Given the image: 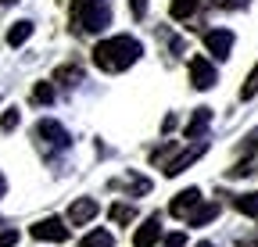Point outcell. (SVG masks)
<instances>
[{
	"label": "cell",
	"mask_w": 258,
	"mask_h": 247,
	"mask_svg": "<svg viewBox=\"0 0 258 247\" xmlns=\"http://www.w3.org/2000/svg\"><path fill=\"white\" fill-rule=\"evenodd\" d=\"M79 247H115V236H111L108 229H90V233L79 240Z\"/></svg>",
	"instance_id": "2e32d148"
},
{
	"label": "cell",
	"mask_w": 258,
	"mask_h": 247,
	"mask_svg": "<svg viewBox=\"0 0 258 247\" xmlns=\"http://www.w3.org/2000/svg\"><path fill=\"white\" fill-rule=\"evenodd\" d=\"M205 150H208V143H205V140H198V143H190V147H186V150L179 154V158L165 161V169H161V172H165V176H179L183 169H190L194 161H198V158H201Z\"/></svg>",
	"instance_id": "ba28073f"
},
{
	"label": "cell",
	"mask_w": 258,
	"mask_h": 247,
	"mask_svg": "<svg viewBox=\"0 0 258 247\" xmlns=\"http://www.w3.org/2000/svg\"><path fill=\"white\" fill-rule=\"evenodd\" d=\"M198 8H201V0H169V15L176 22H190L198 15Z\"/></svg>",
	"instance_id": "4fadbf2b"
},
{
	"label": "cell",
	"mask_w": 258,
	"mask_h": 247,
	"mask_svg": "<svg viewBox=\"0 0 258 247\" xmlns=\"http://www.w3.org/2000/svg\"><path fill=\"white\" fill-rule=\"evenodd\" d=\"M111 25V0H72V33L97 36Z\"/></svg>",
	"instance_id": "7a4b0ae2"
},
{
	"label": "cell",
	"mask_w": 258,
	"mask_h": 247,
	"mask_svg": "<svg viewBox=\"0 0 258 247\" xmlns=\"http://www.w3.org/2000/svg\"><path fill=\"white\" fill-rule=\"evenodd\" d=\"M237 247H258L254 240H237Z\"/></svg>",
	"instance_id": "f1b7e54d"
},
{
	"label": "cell",
	"mask_w": 258,
	"mask_h": 247,
	"mask_svg": "<svg viewBox=\"0 0 258 247\" xmlns=\"http://www.w3.org/2000/svg\"><path fill=\"white\" fill-rule=\"evenodd\" d=\"M186 243V236L183 233H172V236H165V247H183Z\"/></svg>",
	"instance_id": "484cf974"
},
{
	"label": "cell",
	"mask_w": 258,
	"mask_h": 247,
	"mask_svg": "<svg viewBox=\"0 0 258 247\" xmlns=\"http://www.w3.org/2000/svg\"><path fill=\"white\" fill-rule=\"evenodd\" d=\"M212 4H222V0H212Z\"/></svg>",
	"instance_id": "1f68e13d"
},
{
	"label": "cell",
	"mask_w": 258,
	"mask_h": 247,
	"mask_svg": "<svg viewBox=\"0 0 258 247\" xmlns=\"http://www.w3.org/2000/svg\"><path fill=\"white\" fill-rule=\"evenodd\" d=\"M176 129V115H165V122H161V133H172Z\"/></svg>",
	"instance_id": "4316f807"
},
{
	"label": "cell",
	"mask_w": 258,
	"mask_h": 247,
	"mask_svg": "<svg viewBox=\"0 0 258 247\" xmlns=\"http://www.w3.org/2000/svg\"><path fill=\"white\" fill-rule=\"evenodd\" d=\"M32 101L36 104H54V86L50 83H36L32 86Z\"/></svg>",
	"instance_id": "d6986e66"
},
{
	"label": "cell",
	"mask_w": 258,
	"mask_h": 247,
	"mask_svg": "<svg viewBox=\"0 0 258 247\" xmlns=\"http://www.w3.org/2000/svg\"><path fill=\"white\" fill-rule=\"evenodd\" d=\"M18 122H22L18 108H8V111H4V118H0V129H4V133H15V129H18Z\"/></svg>",
	"instance_id": "ffe728a7"
},
{
	"label": "cell",
	"mask_w": 258,
	"mask_h": 247,
	"mask_svg": "<svg viewBox=\"0 0 258 247\" xmlns=\"http://www.w3.org/2000/svg\"><path fill=\"white\" fill-rule=\"evenodd\" d=\"M190 83H194V90H212L215 86V65H212V61L208 57H190Z\"/></svg>",
	"instance_id": "5b68a950"
},
{
	"label": "cell",
	"mask_w": 258,
	"mask_h": 247,
	"mask_svg": "<svg viewBox=\"0 0 258 247\" xmlns=\"http://www.w3.org/2000/svg\"><path fill=\"white\" fill-rule=\"evenodd\" d=\"M215 215H219V204H215V201H212V204H198V208L190 211V219H186V222H190V226H208Z\"/></svg>",
	"instance_id": "5bb4252c"
},
{
	"label": "cell",
	"mask_w": 258,
	"mask_h": 247,
	"mask_svg": "<svg viewBox=\"0 0 258 247\" xmlns=\"http://www.w3.org/2000/svg\"><path fill=\"white\" fill-rule=\"evenodd\" d=\"M233 208L240 211V215H254V219H258V194L251 190V194H237L233 197Z\"/></svg>",
	"instance_id": "e0dca14e"
},
{
	"label": "cell",
	"mask_w": 258,
	"mask_h": 247,
	"mask_svg": "<svg viewBox=\"0 0 258 247\" xmlns=\"http://www.w3.org/2000/svg\"><path fill=\"white\" fill-rule=\"evenodd\" d=\"M29 36H32V22H29V18L15 22V25L8 29V43H11V47H22V43H25Z\"/></svg>",
	"instance_id": "9a60e30c"
},
{
	"label": "cell",
	"mask_w": 258,
	"mask_h": 247,
	"mask_svg": "<svg viewBox=\"0 0 258 247\" xmlns=\"http://www.w3.org/2000/svg\"><path fill=\"white\" fill-rule=\"evenodd\" d=\"M129 190H133V194H147V190H151V179H144V176H129Z\"/></svg>",
	"instance_id": "7402d4cb"
},
{
	"label": "cell",
	"mask_w": 258,
	"mask_h": 247,
	"mask_svg": "<svg viewBox=\"0 0 258 247\" xmlns=\"http://www.w3.org/2000/svg\"><path fill=\"white\" fill-rule=\"evenodd\" d=\"M29 233L36 236V240H43V243H64V240H69V226H64V219H57V215L40 219Z\"/></svg>",
	"instance_id": "277c9868"
},
{
	"label": "cell",
	"mask_w": 258,
	"mask_h": 247,
	"mask_svg": "<svg viewBox=\"0 0 258 247\" xmlns=\"http://www.w3.org/2000/svg\"><path fill=\"white\" fill-rule=\"evenodd\" d=\"M54 83H61V86H79L83 83V65L79 61H72V65H61V68H54Z\"/></svg>",
	"instance_id": "7c38bea8"
},
{
	"label": "cell",
	"mask_w": 258,
	"mask_h": 247,
	"mask_svg": "<svg viewBox=\"0 0 258 247\" xmlns=\"http://www.w3.org/2000/svg\"><path fill=\"white\" fill-rule=\"evenodd\" d=\"M0 4H15V0H0Z\"/></svg>",
	"instance_id": "4dcf8cb0"
},
{
	"label": "cell",
	"mask_w": 258,
	"mask_h": 247,
	"mask_svg": "<svg viewBox=\"0 0 258 247\" xmlns=\"http://www.w3.org/2000/svg\"><path fill=\"white\" fill-rule=\"evenodd\" d=\"M4 194H8V179H4V176H0V197H4Z\"/></svg>",
	"instance_id": "83f0119b"
},
{
	"label": "cell",
	"mask_w": 258,
	"mask_h": 247,
	"mask_svg": "<svg viewBox=\"0 0 258 247\" xmlns=\"http://www.w3.org/2000/svg\"><path fill=\"white\" fill-rule=\"evenodd\" d=\"M201 204V190L198 187H186V190H179L176 197H172V204H169V215L172 219H190V211Z\"/></svg>",
	"instance_id": "52a82bcc"
},
{
	"label": "cell",
	"mask_w": 258,
	"mask_h": 247,
	"mask_svg": "<svg viewBox=\"0 0 258 247\" xmlns=\"http://www.w3.org/2000/svg\"><path fill=\"white\" fill-rule=\"evenodd\" d=\"M36 140H40V150L43 154H64L72 147V136H69V129L61 126V122H54V118H40L36 122Z\"/></svg>",
	"instance_id": "3957f363"
},
{
	"label": "cell",
	"mask_w": 258,
	"mask_h": 247,
	"mask_svg": "<svg viewBox=\"0 0 258 247\" xmlns=\"http://www.w3.org/2000/svg\"><path fill=\"white\" fill-rule=\"evenodd\" d=\"M208 126H212V108H198L190 115V122H186V136L190 140H201L208 133Z\"/></svg>",
	"instance_id": "8fae6325"
},
{
	"label": "cell",
	"mask_w": 258,
	"mask_h": 247,
	"mask_svg": "<svg viewBox=\"0 0 258 247\" xmlns=\"http://www.w3.org/2000/svg\"><path fill=\"white\" fill-rule=\"evenodd\" d=\"M161 240V219H158V215H151V219L133 233V247H154Z\"/></svg>",
	"instance_id": "30bf717a"
},
{
	"label": "cell",
	"mask_w": 258,
	"mask_h": 247,
	"mask_svg": "<svg viewBox=\"0 0 258 247\" xmlns=\"http://www.w3.org/2000/svg\"><path fill=\"white\" fill-rule=\"evenodd\" d=\"M129 11H133V18H147V0H129Z\"/></svg>",
	"instance_id": "603a6c76"
},
{
	"label": "cell",
	"mask_w": 258,
	"mask_h": 247,
	"mask_svg": "<svg viewBox=\"0 0 258 247\" xmlns=\"http://www.w3.org/2000/svg\"><path fill=\"white\" fill-rule=\"evenodd\" d=\"M140 54H144V47H140L137 36L118 33V36H108L93 47V65L101 72H125L140 61Z\"/></svg>",
	"instance_id": "6da1fadb"
},
{
	"label": "cell",
	"mask_w": 258,
	"mask_h": 247,
	"mask_svg": "<svg viewBox=\"0 0 258 247\" xmlns=\"http://www.w3.org/2000/svg\"><path fill=\"white\" fill-rule=\"evenodd\" d=\"M18 243V229H4L0 233V247H15Z\"/></svg>",
	"instance_id": "cb8c5ba5"
},
{
	"label": "cell",
	"mask_w": 258,
	"mask_h": 247,
	"mask_svg": "<svg viewBox=\"0 0 258 247\" xmlns=\"http://www.w3.org/2000/svg\"><path fill=\"white\" fill-rule=\"evenodd\" d=\"M108 219L118 222V226H129V222L137 219V208H129V204H111V208H108Z\"/></svg>",
	"instance_id": "ac0fdd59"
},
{
	"label": "cell",
	"mask_w": 258,
	"mask_h": 247,
	"mask_svg": "<svg viewBox=\"0 0 258 247\" xmlns=\"http://www.w3.org/2000/svg\"><path fill=\"white\" fill-rule=\"evenodd\" d=\"M247 4H251V0H222L219 8H226V11H244Z\"/></svg>",
	"instance_id": "d4e9b609"
},
{
	"label": "cell",
	"mask_w": 258,
	"mask_h": 247,
	"mask_svg": "<svg viewBox=\"0 0 258 247\" xmlns=\"http://www.w3.org/2000/svg\"><path fill=\"white\" fill-rule=\"evenodd\" d=\"M258 94V65L251 68V75H247V83H244V90H240V101H251Z\"/></svg>",
	"instance_id": "44dd1931"
},
{
	"label": "cell",
	"mask_w": 258,
	"mask_h": 247,
	"mask_svg": "<svg viewBox=\"0 0 258 247\" xmlns=\"http://www.w3.org/2000/svg\"><path fill=\"white\" fill-rule=\"evenodd\" d=\"M97 201L93 197H79V201H72V208H69V222L72 226H86V222H93L97 219Z\"/></svg>",
	"instance_id": "9c48e42d"
},
{
	"label": "cell",
	"mask_w": 258,
	"mask_h": 247,
	"mask_svg": "<svg viewBox=\"0 0 258 247\" xmlns=\"http://www.w3.org/2000/svg\"><path fill=\"white\" fill-rule=\"evenodd\" d=\"M198 247H215V243H208V240H201V243H198Z\"/></svg>",
	"instance_id": "f546056e"
},
{
	"label": "cell",
	"mask_w": 258,
	"mask_h": 247,
	"mask_svg": "<svg viewBox=\"0 0 258 247\" xmlns=\"http://www.w3.org/2000/svg\"><path fill=\"white\" fill-rule=\"evenodd\" d=\"M205 50L212 57L226 61L230 50H233V33H230V29H208V33H205Z\"/></svg>",
	"instance_id": "8992f818"
}]
</instances>
